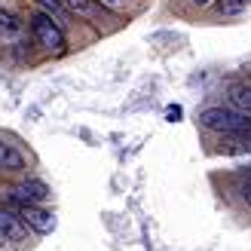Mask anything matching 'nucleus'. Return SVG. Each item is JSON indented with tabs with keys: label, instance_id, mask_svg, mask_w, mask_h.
Instances as JSON below:
<instances>
[{
	"label": "nucleus",
	"instance_id": "1",
	"mask_svg": "<svg viewBox=\"0 0 251 251\" xmlns=\"http://www.w3.org/2000/svg\"><path fill=\"white\" fill-rule=\"evenodd\" d=\"M199 123L211 132H221V135H251V120L242 110H230V107H208Z\"/></svg>",
	"mask_w": 251,
	"mask_h": 251
},
{
	"label": "nucleus",
	"instance_id": "2",
	"mask_svg": "<svg viewBox=\"0 0 251 251\" xmlns=\"http://www.w3.org/2000/svg\"><path fill=\"white\" fill-rule=\"evenodd\" d=\"M31 31L37 37V43L43 49H49V52H61V49H65V31H61L52 22V16H46V12H37L31 19Z\"/></svg>",
	"mask_w": 251,
	"mask_h": 251
},
{
	"label": "nucleus",
	"instance_id": "3",
	"mask_svg": "<svg viewBox=\"0 0 251 251\" xmlns=\"http://www.w3.org/2000/svg\"><path fill=\"white\" fill-rule=\"evenodd\" d=\"M16 215L25 221V227H31V230H37V233H52V230H55V218L49 215V211L37 208V205H19Z\"/></svg>",
	"mask_w": 251,
	"mask_h": 251
},
{
	"label": "nucleus",
	"instance_id": "4",
	"mask_svg": "<svg viewBox=\"0 0 251 251\" xmlns=\"http://www.w3.org/2000/svg\"><path fill=\"white\" fill-rule=\"evenodd\" d=\"M12 199H16V205H40L49 199V187L43 181H25L12 190Z\"/></svg>",
	"mask_w": 251,
	"mask_h": 251
},
{
	"label": "nucleus",
	"instance_id": "5",
	"mask_svg": "<svg viewBox=\"0 0 251 251\" xmlns=\"http://www.w3.org/2000/svg\"><path fill=\"white\" fill-rule=\"evenodd\" d=\"M0 236H3L6 242H22L25 236H28V227H25V221L16 211L0 208Z\"/></svg>",
	"mask_w": 251,
	"mask_h": 251
},
{
	"label": "nucleus",
	"instance_id": "6",
	"mask_svg": "<svg viewBox=\"0 0 251 251\" xmlns=\"http://www.w3.org/2000/svg\"><path fill=\"white\" fill-rule=\"evenodd\" d=\"M19 34H22V22L12 16V12L0 9V37H3V40H16Z\"/></svg>",
	"mask_w": 251,
	"mask_h": 251
},
{
	"label": "nucleus",
	"instance_id": "7",
	"mask_svg": "<svg viewBox=\"0 0 251 251\" xmlns=\"http://www.w3.org/2000/svg\"><path fill=\"white\" fill-rule=\"evenodd\" d=\"M233 104L242 110V114H251V83H239V86H233Z\"/></svg>",
	"mask_w": 251,
	"mask_h": 251
},
{
	"label": "nucleus",
	"instance_id": "8",
	"mask_svg": "<svg viewBox=\"0 0 251 251\" xmlns=\"http://www.w3.org/2000/svg\"><path fill=\"white\" fill-rule=\"evenodd\" d=\"M25 166L22 162V156L12 150L9 144H0V169H6V172H19Z\"/></svg>",
	"mask_w": 251,
	"mask_h": 251
},
{
	"label": "nucleus",
	"instance_id": "9",
	"mask_svg": "<svg viewBox=\"0 0 251 251\" xmlns=\"http://www.w3.org/2000/svg\"><path fill=\"white\" fill-rule=\"evenodd\" d=\"M227 150L230 153H251V135H236L227 144Z\"/></svg>",
	"mask_w": 251,
	"mask_h": 251
},
{
	"label": "nucleus",
	"instance_id": "10",
	"mask_svg": "<svg viewBox=\"0 0 251 251\" xmlns=\"http://www.w3.org/2000/svg\"><path fill=\"white\" fill-rule=\"evenodd\" d=\"M248 6V0H221L218 9L224 12V16H236V12H242Z\"/></svg>",
	"mask_w": 251,
	"mask_h": 251
},
{
	"label": "nucleus",
	"instance_id": "11",
	"mask_svg": "<svg viewBox=\"0 0 251 251\" xmlns=\"http://www.w3.org/2000/svg\"><path fill=\"white\" fill-rule=\"evenodd\" d=\"M65 6H71V9H77V12H92V3L89 0H61Z\"/></svg>",
	"mask_w": 251,
	"mask_h": 251
},
{
	"label": "nucleus",
	"instance_id": "12",
	"mask_svg": "<svg viewBox=\"0 0 251 251\" xmlns=\"http://www.w3.org/2000/svg\"><path fill=\"white\" fill-rule=\"evenodd\" d=\"M239 193H242V199H245V202L251 205V175H248V178L242 181V187H239Z\"/></svg>",
	"mask_w": 251,
	"mask_h": 251
},
{
	"label": "nucleus",
	"instance_id": "13",
	"mask_svg": "<svg viewBox=\"0 0 251 251\" xmlns=\"http://www.w3.org/2000/svg\"><path fill=\"white\" fill-rule=\"evenodd\" d=\"M40 3H43L49 12H55V16H61V0H40Z\"/></svg>",
	"mask_w": 251,
	"mask_h": 251
},
{
	"label": "nucleus",
	"instance_id": "14",
	"mask_svg": "<svg viewBox=\"0 0 251 251\" xmlns=\"http://www.w3.org/2000/svg\"><path fill=\"white\" fill-rule=\"evenodd\" d=\"M193 3H199V6H205V3H208V0H193Z\"/></svg>",
	"mask_w": 251,
	"mask_h": 251
},
{
	"label": "nucleus",
	"instance_id": "15",
	"mask_svg": "<svg viewBox=\"0 0 251 251\" xmlns=\"http://www.w3.org/2000/svg\"><path fill=\"white\" fill-rule=\"evenodd\" d=\"M107 3H126V0H107Z\"/></svg>",
	"mask_w": 251,
	"mask_h": 251
},
{
	"label": "nucleus",
	"instance_id": "16",
	"mask_svg": "<svg viewBox=\"0 0 251 251\" xmlns=\"http://www.w3.org/2000/svg\"><path fill=\"white\" fill-rule=\"evenodd\" d=\"M3 242H6V239H3V236H0V245H3Z\"/></svg>",
	"mask_w": 251,
	"mask_h": 251
}]
</instances>
